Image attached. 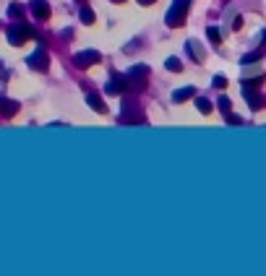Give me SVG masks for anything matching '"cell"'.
I'll use <instances>...</instances> for the list:
<instances>
[{"label":"cell","mask_w":266,"mask_h":276,"mask_svg":"<svg viewBox=\"0 0 266 276\" xmlns=\"http://www.w3.org/2000/svg\"><path fill=\"white\" fill-rule=\"evenodd\" d=\"M34 37H37L34 26H29V24H24V21L13 24V26L8 29V42L13 44V47H21L26 39H34Z\"/></svg>","instance_id":"6da1fadb"},{"label":"cell","mask_w":266,"mask_h":276,"mask_svg":"<svg viewBox=\"0 0 266 276\" xmlns=\"http://www.w3.org/2000/svg\"><path fill=\"white\" fill-rule=\"evenodd\" d=\"M185 16H188V0H172L170 11L165 13V21H167V26L178 29V26H183Z\"/></svg>","instance_id":"7a4b0ae2"},{"label":"cell","mask_w":266,"mask_h":276,"mask_svg":"<svg viewBox=\"0 0 266 276\" xmlns=\"http://www.w3.org/2000/svg\"><path fill=\"white\" fill-rule=\"evenodd\" d=\"M26 63H29V68L31 71H47V68H50V55H47V50H37V52H31L29 57H26Z\"/></svg>","instance_id":"3957f363"},{"label":"cell","mask_w":266,"mask_h":276,"mask_svg":"<svg viewBox=\"0 0 266 276\" xmlns=\"http://www.w3.org/2000/svg\"><path fill=\"white\" fill-rule=\"evenodd\" d=\"M99 60H102V55L97 50H84V52H76L73 55V63L78 68H91V65H97Z\"/></svg>","instance_id":"277c9868"},{"label":"cell","mask_w":266,"mask_h":276,"mask_svg":"<svg viewBox=\"0 0 266 276\" xmlns=\"http://www.w3.org/2000/svg\"><path fill=\"white\" fill-rule=\"evenodd\" d=\"M123 122H125V125H144V115L138 112L136 102L123 104Z\"/></svg>","instance_id":"5b68a950"},{"label":"cell","mask_w":266,"mask_h":276,"mask_svg":"<svg viewBox=\"0 0 266 276\" xmlns=\"http://www.w3.org/2000/svg\"><path fill=\"white\" fill-rule=\"evenodd\" d=\"M125 89H128V76H113V79H110V84L104 86L107 94H123Z\"/></svg>","instance_id":"8992f818"},{"label":"cell","mask_w":266,"mask_h":276,"mask_svg":"<svg viewBox=\"0 0 266 276\" xmlns=\"http://www.w3.org/2000/svg\"><path fill=\"white\" fill-rule=\"evenodd\" d=\"M31 13H34L37 21H47L50 19V6H47V0H31Z\"/></svg>","instance_id":"52a82bcc"},{"label":"cell","mask_w":266,"mask_h":276,"mask_svg":"<svg viewBox=\"0 0 266 276\" xmlns=\"http://www.w3.org/2000/svg\"><path fill=\"white\" fill-rule=\"evenodd\" d=\"M86 102H89V107H91V110L97 112V115H104V112H107V104L102 102V97L97 94V91H89V94H86Z\"/></svg>","instance_id":"ba28073f"},{"label":"cell","mask_w":266,"mask_h":276,"mask_svg":"<svg viewBox=\"0 0 266 276\" xmlns=\"http://www.w3.org/2000/svg\"><path fill=\"white\" fill-rule=\"evenodd\" d=\"M16 112H19V102L0 97V115H3V117H13Z\"/></svg>","instance_id":"9c48e42d"},{"label":"cell","mask_w":266,"mask_h":276,"mask_svg":"<svg viewBox=\"0 0 266 276\" xmlns=\"http://www.w3.org/2000/svg\"><path fill=\"white\" fill-rule=\"evenodd\" d=\"M193 97H196V89L193 86H183V89L172 91V99H175V102H185V99H193Z\"/></svg>","instance_id":"30bf717a"},{"label":"cell","mask_w":266,"mask_h":276,"mask_svg":"<svg viewBox=\"0 0 266 276\" xmlns=\"http://www.w3.org/2000/svg\"><path fill=\"white\" fill-rule=\"evenodd\" d=\"M243 97H245V102L250 104V110H258V107H261V97H258L250 86H243Z\"/></svg>","instance_id":"8fae6325"},{"label":"cell","mask_w":266,"mask_h":276,"mask_svg":"<svg viewBox=\"0 0 266 276\" xmlns=\"http://www.w3.org/2000/svg\"><path fill=\"white\" fill-rule=\"evenodd\" d=\"M196 110H198L201 115H211L214 107H211V102H209L206 97H196Z\"/></svg>","instance_id":"7c38bea8"},{"label":"cell","mask_w":266,"mask_h":276,"mask_svg":"<svg viewBox=\"0 0 266 276\" xmlns=\"http://www.w3.org/2000/svg\"><path fill=\"white\" fill-rule=\"evenodd\" d=\"M185 50L191 52V57H193V60H203V50L198 47V42H196V39L188 42V44H185Z\"/></svg>","instance_id":"4fadbf2b"},{"label":"cell","mask_w":266,"mask_h":276,"mask_svg":"<svg viewBox=\"0 0 266 276\" xmlns=\"http://www.w3.org/2000/svg\"><path fill=\"white\" fill-rule=\"evenodd\" d=\"M263 52H266V44H263V47H258L256 52H250V55H245V57L240 60V63H243V65H250V63H256V60H261V57H263Z\"/></svg>","instance_id":"5bb4252c"},{"label":"cell","mask_w":266,"mask_h":276,"mask_svg":"<svg viewBox=\"0 0 266 276\" xmlns=\"http://www.w3.org/2000/svg\"><path fill=\"white\" fill-rule=\"evenodd\" d=\"M165 68H170L172 73H180V71H183V63H180L178 57H167V60H165Z\"/></svg>","instance_id":"9a60e30c"},{"label":"cell","mask_w":266,"mask_h":276,"mask_svg":"<svg viewBox=\"0 0 266 276\" xmlns=\"http://www.w3.org/2000/svg\"><path fill=\"white\" fill-rule=\"evenodd\" d=\"M8 16H11L13 21H21V16H24V8H21L19 3H13V6L8 8Z\"/></svg>","instance_id":"2e32d148"},{"label":"cell","mask_w":266,"mask_h":276,"mask_svg":"<svg viewBox=\"0 0 266 276\" xmlns=\"http://www.w3.org/2000/svg\"><path fill=\"white\" fill-rule=\"evenodd\" d=\"M78 19H81L84 24H94V11L91 8H81L78 11Z\"/></svg>","instance_id":"e0dca14e"},{"label":"cell","mask_w":266,"mask_h":276,"mask_svg":"<svg viewBox=\"0 0 266 276\" xmlns=\"http://www.w3.org/2000/svg\"><path fill=\"white\" fill-rule=\"evenodd\" d=\"M125 76H149V65H133V68H128Z\"/></svg>","instance_id":"ac0fdd59"},{"label":"cell","mask_w":266,"mask_h":276,"mask_svg":"<svg viewBox=\"0 0 266 276\" xmlns=\"http://www.w3.org/2000/svg\"><path fill=\"white\" fill-rule=\"evenodd\" d=\"M206 34H209V39H211L214 44H219V42H222V32H219L217 26H209V29H206Z\"/></svg>","instance_id":"d6986e66"},{"label":"cell","mask_w":266,"mask_h":276,"mask_svg":"<svg viewBox=\"0 0 266 276\" xmlns=\"http://www.w3.org/2000/svg\"><path fill=\"white\" fill-rule=\"evenodd\" d=\"M217 104H219V110H222L225 115H230V112H232V102H230L227 97H219V102H217Z\"/></svg>","instance_id":"ffe728a7"},{"label":"cell","mask_w":266,"mask_h":276,"mask_svg":"<svg viewBox=\"0 0 266 276\" xmlns=\"http://www.w3.org/2000/svg\"><path fill=\"white\" fill-rule=\"evenodd\" d=\"M263 84V76H256V79H250V81H243V86H250V89H256Z\"/></svg>","instance_id":"44dd1931"},{"label":"cell","mask_w":266,"mask_h":276,"mask_svg":"<svg viewBox=\"0 0 266 276\" xmlns=\"http://www.w3.org/2000/svg\"><path fill=\"white\" fill-rule=\"evenodd\" d=\"M217 89H225L227 86V79H225V76H214V81H211Z\"/></svg>","instance_id":"7402d4cb"},{"label":"cell","mask_w":266,"mask_h":276,"mask_svg":"<svg viewBox=\"0 0 266 276\" xmlns=\"http://www.w3.org/2000/svg\"><path fill=\"white\" fill-rule=\"evenodd\" d=\"M225 117H227V122H230V125H243V120H240L238 115H232V112H230V115H225Z\"/></svg>","instance_id":"603a6c76"},{"label":"cell","mask_w":266,"mask_h":276,"mask_svg":"<svg viewBox=\"0 0 266 276\" xmlns=\"http://www.w3.org/2000/svg\"><path fill=\"white\" fill-rule=\"evenodd\" d=\"M240 26H243V19H235V21H232V29H235V32H238Z\"/></svg>","instance_id":"cb8c5ba5"},{"label":"cell","mask_w":266,"mask_h":276,"mask_svg":"<svg viewBox=\"0 0 266 276\" xmlns=\"http://www.w3.org/2000/svg\"><path fill=\"white\" fill-rule=\"evenodd\" d=\"M6 76H8V71H6V65H3V63H0V79H6Z\"/></svg>","instance_id":"d4e9b609"},{"label":"cell","mask_w":266,"mask_h":276,"mask_svg":"<svg viewBox=\"0 0 266 276\" xmlns=\"http://www.w3.org/2000/svg\"><path fill=\"white\" fill-rule=\"evenodd\" d=\"M141 6H151V3H156V0H138Z\"/></svg>","instance_id":"484cf974"},{"label":"cell","mask_w":266,"mask_h":276,"mask_svg":"<svg viewBox=\"0 0 266 276\" xmlns=\"http://www.w3.org/2000/svg\"><path fill=\"white\" fill-rule=\"evenodd\" d=\"M113 3H123V0H113Z\"/></svg>","instance_id":"4316f807"}]
</instances>
